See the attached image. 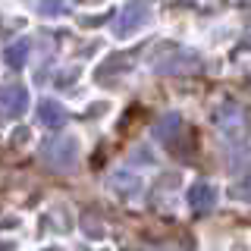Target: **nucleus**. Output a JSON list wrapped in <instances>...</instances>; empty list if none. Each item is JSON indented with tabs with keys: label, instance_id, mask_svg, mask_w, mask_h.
<instances>
[{
	"label": "nucleus",
	"instance_id": "f257e3e1",
	"mask_svg": "<svg viewBox=\"0 0 251 251\" xmlns=\"http://www.w3.org/2000/svg\"><path fill=\"white\" fill-rule=\"evenodd\" d=\"M41 163L53 173H69L78 163V141L69 135L47 138L41 145Z\"/></svg>",
	"mask_w": 251,
	"mask_h": 251
},
{
	"label": "nucleus",
	"instance_id": "f03ea898",
	"mask_svg": "<svg viewBox=\"0 0 251 251\" xmlns=\"http://www.w3.org/2000/svg\"><path fill=\"white\" fill-rule=\"evenodd\" d=\"M154 73L157 75H195L201 73V57L188 47H170L167 53L154 60Z\"/></svg>",
	"mask_w": 251,
	"mask_h": 251
},
{
	"label": "nucleus",
	"instance_id": "7ed1b4c3",
	"mask_svg": "<svg viewBox=\"0 0 251 251\" xmlns=\"http://www.w3.org/2000/svg\"><path fill=\"white\" fill-rule=\"evenodd\" d=\"M148 16H151V3H148V0L126 3V6H123V13L116 16L113 35H116V38H129V35H135V31L148 22Z\"/></svg>",
	"mask_w": 251,
	"mask_h": 251
},
{
	"label": "nucleus",
	"instance_id": "20e7f679",
	"mask_svg": "<svg viewBox=\"0 0 251 251\" xmlns=\"http://www.w3.org/2000/svg\"><path fill=\"white\" fill-rule=\"evenodd\" d=\"M182 135H185V123L179 113H163L160 120L154 123V138L163 141L167 148H173V151H182L188 154V145H182Z\"/></svg>",
	"mask_w": 251,
	"mask_h": 251
},
{
	"label": "nucleus",
	"instance_id": "39448f33",
	"mask_svg": "<svg viewBox=\"0 0 251 251\" xmlns=\"http://www.w3.org/2000/svg\"><path fill=\"white\" fill-rule=\"evenodd\" d=\"M28 88L22 82H6L0 88V113L10 116V120H19L22 113L28 110Z\"/></svg>",
	"mask_w": 251,
	"mask_h": 251
},
{
	"label": "nucleus",
	"instance_id": "423d86ee",
	"mask_svg": "<svg viewBox=\"0 0 251 251\" xmlns=\"http://www.w3.org/2000/svg\"><path fill=\"white\" fill-rule=\"evenodd\" d=\"M110 188H113V192L120 195V198L132 201V198H138V195H141V188H145V182L138 179V173L116 170V173H113V179H110Z\"/></svg>",
	"mask_w": 251,
	"mask_h": 251
},
{
	"label": "nucleus",
	"instance_id": "0eeeda50",
	"mask_svg": "<svg viewBox=\"0 0 251 251\" xmlns=\"http://www.w3.org/2000/svg\"><path fill=\"white\" fill-rule=\"evenodd\" d=\"M188 204H192L195 210H210L220 204V188L214 182H195L188 188Z\"/></svg>",
	"mask_w": 251,
	"mask_h": 251
},
{
	"label": "nucleus",
	"instance_id": "6e6552de",
	"mask_svg": "<svg viewBox=\"0 0 251 251\" xmlns=\"http://www.w3.org/2000/svg\"><path fill=\"white\" fill-rule=\"evenodd\" d=\"M66 120H69V113H66V107H63L60 100L44 98L41 104H38V123L47 126V129H63Z\"/></svg>",
	"mask_w": 251,
	"mask_h": 251
},
{
	"label": "nucleus",
	"instance_id": "1a4fd4ad",
	"mask_svg": "<svg viewBox=\"0 0 251 251\" xmlns=\"http://www.w3.org/2000/svg\"><path fill=\"white\" fill-rule=\"evenodd\" d=\"M28 53H31V41L28 38H16L13 44H6V50H3V63L10 69H22L28 63Z\"/></svg>",
	"mask_w": 251,
	"mask_h": 251
},
{
	"label": "nucleus",
	"instance_id": "9d476101",
	"mask_svg": "<svg viewBox=\"0 0 251 251\" xmlns=\"http://www.w3.org/2000/svg\"><path fill=\"white\" fill-rule=\"evenodd\" d=\"M78 226H82V232L88 235V239H100V235H104V220L94 214V210H85V214L78 217Z\"/></svg>",
	"mask_w": 251,
	"mask_h": 251
},
{
	"label": "nucleus",
	"instance_id": "9b49d317",
	"mask_svg": "<svg viewBox=\"0 0 251 251\" xmlns=\"http://www.w3.org/2000/svg\"><path fill=\"white\" fill-rule=\"evenodd\" d=\"M229 195H232L235 201H242V204H251V176L239 179V182L229 188Z\"/></svg>",
	"mask_w": 251,
	"mask_h": 251
},
{
	"label": "nucleus",
	"instance_id": "f8f14e48",
	"mask_svg": "<svg viewBox=\"0 0 251 251\" xmlns=\"http://www.w3.org/2000/svg\"><path fill=\"white\" fill-rule=\"evenodd\" d=\"M135 160H138V163H154V154L148 151L145 145H141V148H135Z\"/></svg>",
	"mask_w": 251,
	"mask_h": 251
},
{
	"label": "nucleus",
	"instance_id": "ddd939ff",
	"mask_svg": "<svg viewBox=\"0 0 251 251\" xmlns=\"http://www.w3.org/2000/svg\"><path fill=\"white\" fill-rule=\"evenodd\" d=\"M44 251H60V248H44Z\"/></svg>",
	"mask_w": 251,
	"mask_h": 251
}]
</instances>
